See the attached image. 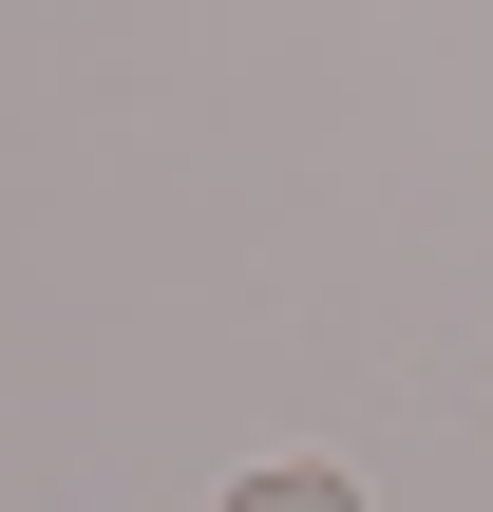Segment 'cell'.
I'll return each mask as SVG.
<instances>
[{
	"instance_id": "6da1fadb",
	"label": "cell",
	"mask_w": 493,
	"mask_h": 512,
	"mask_svg": "<svg viewBox=\"0 0 493 512\" xmlns=\"http://www.w3.org/2000/svg\"><path fill=\"white\" fill-rule=\"evenodd\" d=\"M228 512H361V494H342V475H304V456H285V475H247V494H228Z\"/></svg>"
}]
</instances>
